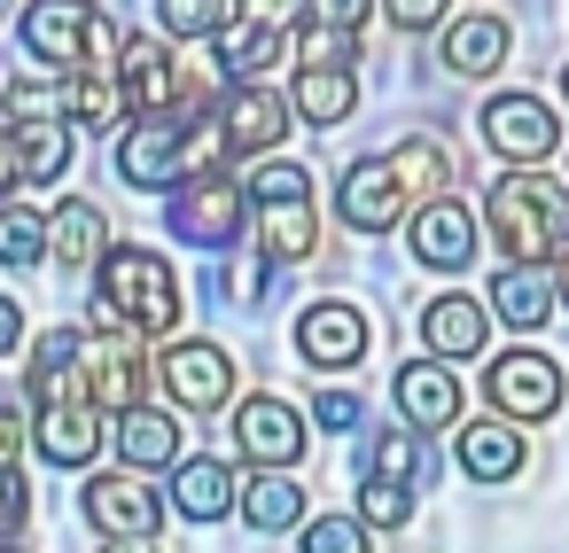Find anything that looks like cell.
I'll return each instance as SVG.
<instances>
[{"instance_id": "obj_1", "label": "cell", "mask_w": 569, "mask_h": 553, "mask_svg": "<svg viewBox=\"0 0 569 553\" xmlns=\"http://www.w3.org/2000/svg\"><path fill=\"white\" fill-rule=\"evenodd\" d=\"M483 219L507 250V265H546L569 258V188L546 172H499L483 195Z\"/></svg>"}, {"instance_id": "obj_2", "label": "cell", "mask_w": 569, "mask_h": 553, "mask_svg": "<svg viewBox=\"0 0 569 553\" xmlns=\"http://www.w3.org/2000/svg\"><path fill=\"white\" fill-rule=\"evenodd\" d=\"M102 312H110V328H126V335H164V328H180V281H172V265H164L157 250H141V242L102 250Z\"/></svg>"}, {"instance_id": "obj_3", "label": "cell", "mask_w": 569, "mask_h": 553, "mask_svg": "<svg viewBox=\"0 0 569 553\" xmlns=\"http://www.w3.org/2000/svg\"><path fill=\"white\" fill-rule=\"evenodd\" d=\"M188 133H196V118H188V110L141 118V125L118 141V180H126V188H141V195L180 188V180H188Z\"/></svg>"}, {"instance_id": "obj_4", "label": "cell", "mask_w": 569, "mask_h": 553, "mask_svg": "<svg viewBox=\"0 0 569 553\" xmlns=\"http://www.w3.org/2000/svg\"><path fill=\"white\" fill-rule=\"evenodd\" d=\"M483 398L499 405V421H546L561 405V359H546V351H499L483 366Z\"/></svg>"}, {"instance_id": "obj_5", "label": "cell", "mask_w": 569, "mask_h": 553, "mask_svg": "<svg viewBox=\"0 0 569 553\" xmlns=\"http://www.w3.org/2000/svg\"><path fill=\"white\" fill-rule=\"evenodd\" d=\"M149 351H141V335H126V328H110V335H87V390H94V405H110V413H133L141 405V390H149Z\"/></svg>"}, {"instance_id": "obj_6", "label": "cell", "mask_w": 569, "mask_h": 553, "mask_svg": "<svg viewBox=\"0 0 569 553\" xmlns=\"http://www.w3.org/2000/svg\"><path fill=\"white\" fill-rule=\"evenodd\" d=\"M157 382L172 390L180 413H219L227 390H234V359H227L219 343H172V351L157 359Z\"/></svg>"}, {"instance_id": "obj_7", "label": "cell", "mask_w": 569, "mask_h": 553, "mask_svg": "<svg viewBox=\"0 0 569 553\" xmlns=\"http://www.w3.org/2000/svg\"><path fill=\"white\" fill-rule=\"evenodd\" d=\"M483 141H491L499 157H515V164H538V157H553V141H561V118H553L538 94H491V102H483Z\"/></svg>"}, {"instance_id": "obj_8", "label": "cell", "mask_w": 569, "mask_h": 553, "mask_svg": "<svg viewBox=\"0 0 569 553\" xmlns=\"http://www.w3.org/2000/svg\"><path fill=\"white\" fill-rule=\"evenodd\" d=\"M94 17H102L94 0H32V9H24V48H32L48 71H79Z\"/></svg>"}, {"instance_id": "obj_9", "label": "cell", "mask_w": 569, "mask_h": 553, "mask_svg": "<svg viewBox=\"0 0 569 553\" xmlns=\"http://www.w3.org/2000/svg\"><path fill=\"white\" fill-rule=\"evenodd\" d=\"M211 125L227 141V157H258V149H273L289 133V102L273 87H227L219 110H211Z\"/></svg>"}, {"instance_id": "obj_10", "label": "cell", "mask_w": 569, "mask_h": 553, "mask_svg": "<svg viewBox=\"0 0 569 553\" xmlns=\"http://www.w3.org/2000/svg\"><path fill=\"white\" fill-rule=\"evenodd\" d=\"M172 234L196 242V250H227V242L242 234V188H234L227 172L196 180L188 195H172Z\"/></svg>"}, {"instance_id": "obj_11", "label": "cell", "mask_w": 569, "mask_h": 553, "mask_svg": "<svg viewBox=\"0 0 569 553\" xmlns=\"http://www.w3.org/2000/svg\"><path fill=\"white\" fill-rule=\"evenodd\" d=\"M87 522L102 530V537H157V522H164V499L126 467V475H94L87 483Z\"/></svg>"}, {"instance_id": "obj_12", "label": "cell", "mask_w": 569, "mask_h": 553, "mask_svg": "<svg viewBox=\"0 0 569 553\" xmlns=\"http://www.w3.org/2000/svg\"><path fill=\"white\" fill-rule=\"evenodd\" d=\"M336 203H343V227H351V234H390V227L406 219V188H398V172H390L382 157H359V164L343 172Z\"/></svg>"}, {"instance_id": "obj_13", "label": "cell", "mask_w": 569, "mask_h": 553, "mask_svg": "<svg viewBox=\"0 0 569 553\" xmlns=\"http://www.w3.org/2000/svg\"><path fill=\"white\" fill-rule=\"evenodd\" d=\"M413 258L437 265V273H460V265L476 258V211H468L460 195H429V203L413 211Z\"/></svg>"}, {"instance_id": "obj_14", "label": "cell", "mask_w": 569, "mask_h": 553, "mask_svg": "<svg viewBox=\"0 0 569 553\" xmlns=\"http://www.w3.org/2000/svg\"><path fill=\"white\" fill-rule=\"evenodd\" d=\"M234 436H242V452L258 460V467H297L305 460V421L281 405V398H242V413H234Z\"/></svg>"}, {"instance_id": "obj_15", "label": "cell", "mask_w": 569, "mask_h": 553, "mask_svg": "<svg viewBox=\"0 0 569 553\" xmlns=\"http://www.w3.org/2000/svg\"><path fill=\"white\" fill-rule=\"evenodd\" d=\"M32 444H40L56 467H87V460L102 452V405H94V398L40 405V421H32Z\"/></svg>"}, {"instance_id": "obj_16", "label": "cell", "mask_w": 569, "mask_h": 553, "mask_svg": "<svg viewBox=\"0 0 569 553\" xmlns=\"http://www.w3.org/2000/svg\"><path fill=\"white\" fill-rule=\"evenodd\" d=\"M297 351L312 359V366H359V351H367V312L359 304H312L305 320H297Z\"/></svg>"}, {"instance_id": "obj_17", "label": "cell", "mask_w": 569, "mask_h": 553, "mask_svg": "<svg viewBox=\"0 0 569 553\" xmlns=\"http://www.w3.org/2000/svg\"><path fill=\"white\" fill-rule=\"evenodd\" d=\"M398 413L413 421V429H452L460 421V382H452V366L445 359H413V366H398Z\"/></svg>"}, {"instance_id": "obj_18", "label": "cell", "mask_w": 569, "mask_h": 553, "mask_svg": "<svg viewBox=\"0 0 569 553\" xmlns=\"http://www.w3.org/2000/svg\"><path fill=\"white\" fill-rule=\"evenodd\" d=\"M211 48H219L227 87H266V71L281 63V32H273V17H266V9H250L242 24H227Z\"/></svg>"}, {"instance_id": "obj_19", "label": "cell", "mask_w": 569, "mask_h": 553, "mask_svg": "<svg viewBox=\"0 0 569 553\" xmlns=\"http://www.w3.org/2000/svg\"><path fill=\"white\" fill-rule=\"evenodd\" d=\"M9 141H17V180L24 188H56L63 180V164H71V118H24V125H9Z\"/></svg>"}, {"instance_id": "obj_20", "label": "cell", "mask_w": 569, "mask_h": 553, "mask_svg": "<svg viewBox=\"0 0 569 553\" xmlns=\"http://www.w3.org/2000/svg\"><path fill=\"white\" fill-rule=\"evenodd\" d=\"M390 172H398V188L406 195H452V180H460V157H452V141H437V133H413V141H398L390 157H382Z\"/></svg>"}, {"instance_id": "obj_21", "label": "cell", "mask_w": 569, "mask_h": 553, "mask_svg": "<svg viewBox=\"0 0 569 553\" xmlns=\"http://www.w3.org/2000/svg\"><path fill=\"white\" fill-rule=\"evenodd\" d=\"M507 328H546L553 320V304H561V289L538 273V265H499V281H491V296H483Z\"/></svg>"}, {"instance_id": "obj_22", "label": "cell", "mask_w": 569, "mask_h": 553, "mask_svg": "<svg viewBox=\"0 0 569 553\" xmlns=\"http://www.w3.org/2000/svg\"><path fill=\"white\" fill-rule=\"evenodd\" d=\"M421 335H429V351H437V359H476V351H483V304H476V296H460V289H445V296H429Z\"/></svg>"}, {"instance_id": "obj_23", "label": "cell", "mask_w": 569, "mask_h": 553, "mask_svg": "<svg viewBox=\"0 0 569 553\" xmlns=\"http://www.w3.org/2000/svg\"><path fill=\"white\" fill-rule=\"evenodd\" d=\"M118 452H126V467L141 475V467H180V421L172 413H157V405H133V413H118Z\"/></svg>"}, {"instance_id": "obj_24", "label": "cell", "mask_w": 569, "mask_h": 553, "mask_svg": "<svg viewBox=\"0 0 569 553\" xmlns=\"http://www.w3.org/2000/svg\"><path fill=\"white\" fill-rule=\"evenodd\" d=\"M507 48H515L507 17H460V24L445 32V63H452L460 79H483V71H499V63H507Z\"/></svg>"}, {"instance_id": "obj_25", "label": "cell", "mask_w": 569, "mask_h": 553, "mask_svg": "<svg viewBox=\"0 0 569 553\" xmlns=\"http://www.w3.org/2000/svg\"><path fill=\"white\" fill-rule=\"evenodd\" d=\"M289 110H297L312 133H328V125H343V118L359 110V79H351V71H297Z\"/></svg>"}, {"instance_id": "obj_26", "label": "cell", "mask_w": 569, "mask_h": 553, "mask_svg": "<svg viewBox=\"0 0 569 553\" xmlns=\"http://www.w3.org/2000/svg\"><path fill=\"white\" fill-rule=\"evenodd\" d=\"M258 250H266V258H281V265L312 258V250H320L312 195H305V203H258Z\"/></svg>"}, {"instance_id": "obj_27", "label": "cell", "mask_w": 569, "mask_h": 553, "mask_svg": "<svg viewBox=\"0 0 569 553\" xmlns=\"http://www.w3.org/2000/svg\"><path fill=\"white\" fill-rule=\"evenodd\" d=\"M460 467H468L476 483H507V475L522 467V436H515L507 421H468V429H460Z\"/></svg>"}, {"instance_id": "obj_28", "label": "cell", "mask_w": 569, "mask_h": 553, "mask_svg": "<svg viewBox=\"0 0 569 553\" xmlns=\"http://www.w3.org/2000/svg\"><path fill=\"white\" fill-rule=\"evenodd\" d=\"M172 506H180L188 522H219V514L234 506V475H227L219 460H180V467H172Z\"/></svg>"}, {"instance_id": "obj_29", "label": "cell", "mask_w": 569, "mask_h": 553, "mask_svg": "<svg viewBox=\"0 0 569 553\" xmlns=\"http://www.w3.org/2000/svg\"><path fill=\"white\" fill-rule=\"evenodd\" d=\"M242 514H250V530H289V522H305V483L266 467L242 483Z\"/></svg>"}, {"instance_id": "obj_30", "label": "cell", "mask_w": 569, "mask_h": 553, "mask_svg": "<svg viewBox=\"0 0 569 553\" xmlns=\"http://www.w3.org/2000/svg\"><path fill=\"white\" fill-rule=\"evenodd\" d=\"M48 250H56L63 265H102V211H94L87 195H71V203L48 219Z\"/></svg>"}, {"instance_id": "obj_31", "label": "cell", "mask_w": 569, "mask_h": 553, "mask_svg": "<svg viewBox=\"0 0 569 553\" xmlns=\"http://www.w3.org/2000/svg\"><path fill=\"white\" fill-rule=\"evenodd\" d=\"M133 110V94H126V79H79L71 94H63V118H79L87 133H110L118 118Z\"/></svg>"}, {"instance_id": "obj_32", "label": "cell", "mask_w": 569, "mask_h": 553, "mask_svg": "<svg viewBox=\"0 0 569 553\" xmlns=\"http://www.w3.org/2000/svg\"><path fill=\"white\" fill-rule=\"evenodd\" d=\"M227 9H234V0H157V24H164L172 40H219V32L234 24Z\"/></svg>"}, {"instance_id": "obj_33", "label": "cell", "mask_w": 569, "mask_h": 553, "mask_svg": "<svg viewBox=\"0 0 569 553\" xmlns=\"http://www.w3.org/2000/svg\"><path fill=\"white\" fill-rule=\"evenodd\" d=\"M48 250V219L40 211H0V265H32Z\"/></svg>"}, {"instance_id": "obj_34", "label": "cell", "mask_w": 569, "mask_h": 553, "mask_svg": "<svg viewBox=\"0 0 569 553\" xmlns=\"http://www.w3.org/2000/svg\"><path fill=\"white\" fill-rule=\"evenodd\" d=\"M297 56H305V71H351L359 40H351V32H328V24H305V32H297Z\"/></svg>"}, {"instance_id": "obj_35", "label": "cell", "mask_w": 569, "mask_h": 553, "mask_svg": "<svg viewBox=\"0 0 569 553\" xmlns=\"http://www.w3.org/2000/svg\"><path fill=\"white\" fill-rule=\"evenodd\" d=\"M305 553H367V522L359 514H320V522H305Z\"/></svg>"}, {"instance_id": "obj_36", "label": "cell", "mask_w": 569, "mask_h": 553, "mask_svg": "<svg viewBox=\"0 0 569 553\" xmlns=\"http://www.w3.org/2000/svg\"><path fill=\"white\" fill-rule=\"evenodd\" d=\"M406 514H413L406 483H382V475H367V491H359V522H382V530H398Z\"/></svg>"}, {"instance_id": "obj_37", "label": "cell", "mask_w": 569, "mask_h": 553, "mask_svg": "<svg viewBox=\"0 0 569 553\" xmlns=\"http://www.w3.org/2000/svg\"><path fill=\"white\" fill-rule=\"evenodd\" d=\"M250 195H258V203H305V195H312V172H305V164H266V172L250 180Z\"/></svg>"}, {"instance_id": "obj_38", "label": "cell", "mask_w": 569, "mask_h": 553, "mask_svg": "<svg viewBox=\"0 0 569 553\" xmlns=\"http://www.w3.org/2000/svg\"><path fill=\"white\" fill-rule=\"evenodd\" d=\"M413 467H421V444H413V436H382V444H375V467H367V475H382V483H406Z\"/></svg>"}, {"instance_id": "obj_39", "label": "cell", "mask_w": 569, "mask_h": 553, "mask_svg": "<svg viewBox=\"0 0 569 553\" xmlns=\"http://www.w3.org/2000/svg\"><path fill=\"white\" fill-rule=\"evenodd\" d=\"M375 0H305V24H328V32H351Z\"/></svg>"}, {"instance_id": "obj_40", "label": "cell", "mask_w": 569, "mask_h": 553, "mask_svg": "<svg viewBox=\"0 0 569 553\" xmlns=\"http://www.w3.org/2000/svg\"><path fill=\"white\" fill-rule=\"evenodd\" d=\"M382 9H390V24H398V32H429V24H445L452 0H382Z\"/></svg>"}, {"instance_id": "obj_41", "label": "cell", "mask_w": 569, "mask_h": 553, "mask_svg": "<svg viewBox=\"0 0 569 553\" xmlns=\"http://www.w3.org/2000/svg\"><path fill=\"white\" fill-rule=\"evenodd\" d=\"M312 421H320V429H359V398H351V390H320V398H312Z\"/></svg>"}, {"instance_id": "obj_42", "label": "cell", "mask_w": 569, "mask_h": 553, "mask_svg": "<svg viewBox=\"0 0 569 553\" xmlns=\"http://www.w3.org/2000/svg\"><path fill=\"white\" fill-rule=\"evenodd\" d=\"M24 506H32V499H24V475H17V467H0V537L24 522Z\"/></svg>"}, {"instance_id": "obj_43", "label": "cell", "mask_w": 569, "mask_h": 553, "mask_svg": "<svg viewBox=\"0 0 569 553\" xmlns=\"http://www.w3.org/2000/svg\"><path fill=\"white\" fill-rule=\"evenodd\" d=\"M17 343H24V312H17L9 296H0V359H9Z\"/></svg>"}, {"instance_id": "obj_44", "label": "cell", "mask_w": 569, "mask_h": 553, "mask_svg": "<svg viewBox=\"0 0 569 553\" xmlns=\"http://www.w3.org/2000/svg\"><path fill=\"white\" fill-rule=\"evenodd\" d=\"M17 452H24V421L0 413V467H17Z\"/></svg>"}, {"instance_id": "obj_45", "label": "cell", "mask_w": 569, "mask_h": 553, "mask_svg": "<svg viewBox=\"0 0 569 553\" xmlns=\"http://www.w3.org/2000/svg\"><path fill=\"white\" fill-rule=\"evenodd\" d=\"M9 180H17V141L0 133V188H9Z\"/></svg>"}, {"instance_id": "obj_46", "label": "cell", "mask_w": 569, "mask_h": 553, "mask_svg": "<svg viewBox=\"0 0 569 553\" xmlns=\"http://www.w3.org/2000/svg\"><path fill=\"white\" fill-rule=\"evenodd\" d=\"M102 553H157V545H149V537H110Z\"/></svg>"}, {"instance_id": "obj_47", "label": "cell", "mask_w": 569, "mask_h": 553, "mask_svg": "<svg viewBox=\"0 0 569 553\" xmlns=\"http://www.w3.org/2000/svg\"><path fill=\"white\" fill-rule=\"evenodd\" d=\"M553 289H561V304H569V258H561V281H553Z\"/></svg>"}, {"instance_id": "obj_48", "label": "cell", "mask_w": 569, "mask_h": 553, "mask_svg": "<svg viewBox=\"0 0 569 553\" xmlns=\"http://www.w3.org/2000/svg\"><path fill=\"white\" fill-rule=\"evenodd\" d=\"M561 102H569V63H561Z\"/></svg>"}, {"instance_id": "obj_49", "label": "cell", "mask_w": 569, "mask_h": 553, "mask_svg": "<svg viewBox=\"0 0 569 553\" xmlns=\"http://www.w3.org/2000/svg\"><path fill=\"white\" fill-rule=\"evenodd\" d=\"M0 553H24V545H0Z\"/></svg>"}, {"instance_id": "obj_50", "label": "cell", "mask_w": 569, "mask_h": 553, "mask_svg": "<svg viewBox=\"0 0 569 553\" xmlns=\"http://www.w3.org/2000/svg\"><path fill=\"white\" fill-rule=\"evenodd\" d=\"M0 17H9V0H0Z\"/></svg>"}]
</instances>
